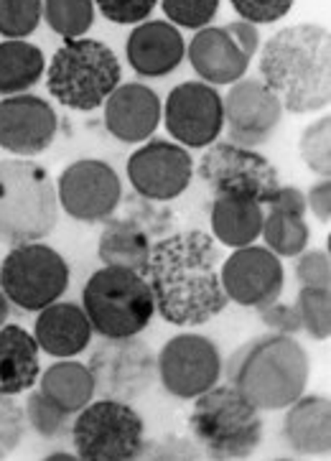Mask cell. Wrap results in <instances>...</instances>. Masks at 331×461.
<instances>
[{
  "label": "cell",
  "instance_id": "obj_33",
  "mask_svg": "<svg viewBox=\"0 0 331 461\" xmlns=\"http://www.w3.org/2000/svg\"><path fill=\"white\" fill-rule=\"evenodd\" d=\"M44 0H0V36L26 39L39 29Z\"/></svg>",
  "mask_w": 331,
  "mask_h": 461
},
{
  "label": "cell",
  "instance_id": "obj_23",
  "mask_svg": "<svg viewBox=\"0 0 331 461\" xmlns=\"http://www.w3.org/2000/svg\"><path fill=\"white\" fill-rule=\"evenodd\" d=\"M283 438L299 456H324L331 448V402L321 395H301L288 405Z\"/></svg>",
  "mask_w": 331,
  "mask_h": 461
},
{
  "label": "cell",
  "instance_id": "obj_40",
  "mask_svg": "<svg viewBox=\"0 0 331 461\" xmlns=\"http://www.w3.org/2000/svg\"><path fill=\"white\" fill-rule=\"evenodd\" d=\"M260 313V321L271 331H278V334H299L301 331V316H299V309L296 303H283V301H271L265 306L257 309Z\"/></svg>",
  "mask_w": 331,
  "mask_h": 461
},
{
  "label": "cell",
  "instance_id": "obj_1",
  "mask_svg": "<svg viewBox=\"0 0 331 461\" xmlns=\"http://www.w3.org/2000/svg\"><path fill=\"white\" fill-rule=\"evenodd\" d=\"M156 313L174 327H199L225 312L229 298L219 278V250L201 230L156 240L148 263Z\"/></svg>",
  "mask_w": 331,
  "mask_h": 461
},
{
  "label": "cell",
  "instance_id": "obj_21",
  "mask_svg": "<svg viewBox=\"0 0 331 461\" xmlns=\"http://www.w3.org/2000/svg\"><path fill=\"white\" fill-rule=\"evenodd\" d=\"M92 334L94 329L87 313L72 301H54L44 306L33 324V337L39 342V349L57 359L76 357L79 352H85L90 347Z\"/></svg>",
  "mask_w": 331,
  "mask_h": 461
},
{
  "label": "cell",
  "instance_id": "obj_34",
  "mask_svg": "<svg viewBox=\"0 0 331 461\" xmlns=\"http://www.w3.org/2000/svg\"><path fill=\"white\" fill-rule=\"evenodd\" d=\"M329 131H331V118H318L317 122H311L306 131L301 133V143H299V153H301V161L317 176L321 179H329L331 174V153H329Z\"/></svg>",
  "mask_w": 331,
  "mask_h": 461
},
{
  "label": "cell",
  "instance_id": "obj_11",
  "mask_svg": "<svg viewBox=\"0 0 331 461\" xmlns=\"http://www.w3.org/2000/svg\"><path fill=\"white\" fill-rule=\"evenodd\" d=\"M87 367L94 380V395L107 401H138L158 377L153 349L138 337L105 339L92 352Z\"/></svg>",
  "mask_w": 331,
  "mask_h": 461
},
{
  "label": "cell",
  "instance_id": "obj_13",
  "mask_svg": "<svg viewBox=\"0 0 331 461\" xmlns=\"http://www.w3.org/2000/svg\"><path fill=\"white\" fill-rule=\"evenodd\" d=\"M57 196L59 207L76 222H105L121 207L122 184L112 166L85 158L61 171Z\"/></svg>",
  "mask_w": 331,
  "mask_h": 461
},
{
  "label": "cell",
  "instance_id": "obj_44",
  "mask_svg": "<svg viewBox=\"0 0 331 461\" xmlns=\"http://www.w3.org/2000/svg\"><path fill=\"white\" fill-rule=\"evenodd\" d=\"M268 209H281V212H291V214H301L306 217V194L296 186H278L275 194L268 199Z\"/></svg>",
  "mask_w": 331,
  "mask_h": 461
},
{
  "label": "cell",
  "instance_id": "obj_24",
  "mask_svg": "<svg viewBox=\"0 0 331 461\" xmlns=\"http://www.w3.org/2000/svg\"><path fill=\"white\" fill-rule=\"evenodd\" d=\"M39 342L23 327L3 324L0 327V393L21 395L36 385L41 365H39Z\"/></svg>",
  "mask_w": 331,
  "mask_h": 461
},
{
  "label": "cell",
  "instance_id": "obj_27",
  "mask_svg": "<svg viewBox=\"0 0 331 461\" xmlns=\"http://www.w3.org/2000/svg\"><path fill=\"white\" fill-rule=\"evenodd\" d=\"M51 401L64 408L69 416L79 413L87 402L94 401V380L87 365L75 359H59L41 375V387Z\"/></svg>",
  "mask_w": 331,
  "mask_h": 461
},
{
  "label": "cell",
  "instance_id": "obj_10",
  "mask_svg": "<svg viewBox=\"0 0 331 461\" xmlns=\"http://www.w3.org/2000/svg\"><path fill=\"white\" fill-rule=\"evenodd\" d=\"M196 174L214 196H242L263 207L281 186L278 168L263 153L229 140L210 143L196 166Z\"/></svg>",
  "mask_w": 331,
  "mask_h": 461
},
{
  "label": "cell",
  "instance_id": "obj_42",
  "mask_svg": "<svg viewBox=\"0 0 331 461\" xmlns=\"http://www.w3.org/2000/svg\"><path fill=\"white\" fill-rule=\"evenodd\" d=\"M306 209L317 217L321 224H329L331 220V181H317L306 194Z\"/></svg>",
  "mask_w": 331,
  "mask_h": 461
},
{
  "label": "cell",
  "instance_id": "obj_2",
  "mask_svg": "<svg viewBox=\"0 0 331 461\" xmlns=\"http://www.w3.org/2000/svg\"><path fill=\"white\" fill-rule=\"evenodd\" d=\"M260 75L278 95L283 110L293 115L329 107V29L317 23H299L273 33L260 54Z\"/></svg>",
  "mask_w": 331,
  "mask_h": 461
},
{
  "label": "cell",
  "instance_id": "obj_16",
  "mask_svg": "<svg viewBox=\"0 0 331 461\" xmlns=\"http://www.w3.org/2000/svg\"><path fill=\"white\" fill-rule=\"evenodd\" d=\"M194 161L181 143L153 138L128 158V179L138 196L151 202H171L189 189Z\"/></svg>",
  "mask_w": 331,
  "mask_h": 461
},
{
  "label": "cell",
  "instance_id": "obj_14",
  "mask_svg": "<svg viewBox=\"0 0 331 461\" xmlns=\"http://www.w3.org/2000/svg\"><path fill=\"white\" fill-rule=\"evenodd\" d=\"M164 125L183 149H207L225 131L222 95L207 82H183L166 97Z\"/></svg>",
  "mask_w": 331,
  "mask_h": 461
},
{
  "label": "cell",
  "instance_id": "obj_3",
  "mask_svg": "<svg viewBox=\"0 0 331 461\" xmlns=\"http://www.w3.org/2000/svg\"><path fill=\"white\" fill-rule=\"evenodd\" d=\"M225 372L229 385L257 411H286L306 393L311 359L291 334L271 331L242 344Z\"/></svg>",
  "mask_w": 331,
  "mask_h": 461
},
{
  "label": "cell",
  "instance_id": "obj_20",
  "mask_svg": "<svg viewBox=\"0 0 331 461\" xmlns=\"http://www.w3.org/2000/svg\"><path fill=\"white\" fill-rule=\"evenodd\" d=\"M125 57L140 77H166L186 57V44L179 29L168 21H143L128 36Z\"/></svg>",
  "mask_w": 331,
  "mask_h": 461
},
{
  "label": "cell",
  "instance_id": "obj_35",
  "mask_svg": "<svg viewBox=\"0 0 331 461\" xmlns=\"http://www.w3.org/2000/svg\"><path fill=\"white\" fill-rule=\"evenodd\" d=\"M168 23H174L176 29L199 31L210 26L217 15L219 0H158Z\"/></svg>",
  "mask_w": 331,
  "mask_h": 461
},
{
  "label": "cell",
  "instance_id": "obj_17",
  "mask_svg": "<svg viewBox=\"0 0 331 461\" xmlns=\"http://www.w3.org/2000/svg\"><path fill=\"white\" fill-rule=\"evenodd\" d=\"M219 278L229 301L260 309L283 294L286 270L281 258L265 245H245L235 248L225 266H219Z\"/></svg>",
  "mask_w": 331,
  "mask_h": 461
},
{
  "label": "cell",
  "instance_id": "obj_6",
  "mask_svg": "<svg viewBox=\"0 0 331 461\" xmlns=\"http://www.w3.org/2000/svg\"><path fill=\"white\" fill-rule=\"evenodd\" d=\"M122 67L115 51L97 39H67L46 67L49 95L79 113L97 110L121 85Z\"/></svg>",
  "mask_w": 331,
  "mask_h": 461
},
{
  "label": "cell",
  "instance_id": "obj_19",
  "mask_svg": "<svg viewBox=\"0 0 331 461\" xmlns=\"http://www.w3.org/2000/svg\"><path fill=\"white\" fill-rule=\"evenodd\" d=\"M161 97L140 85H118L105 100V128L121 143H146L161 122Z\"/></svg>",
  "mask_w": 331,
  "mask_h": 461
},
{
  "label": "cell",
  "instance_id": "obj_39",
  "mask_svg": "<svg viewBox=\"0 0 331 461\" xmlns=\"http://www.w3.org/2000/svg\"><path fill=\"white\" fill-rule=\"evenodd\" d=\"M296 0H232V8L242 21L250 23H275L291 14Z\"/></svg>",
  "mask_w": 331,
  "mask_h": 461
},
{
  "label": "cell",
  "instance_id": "obj_29",
  "mask_svg": "<svg viewBox=\"0 0 331 461\" xmlns=\"http://www.w3.org/2000/svg\"><path fill=\"white\" fill-rule=\"evenodd\" d=\"M260 238L265 240V248L278 258H296V255L306 250L311 230L306 224V217H301V214L268 209L265 217H263Z\"/></svg>",
  "mask_w": 331,
  "mask_h": 461
},
{
  "label": "cell",
  "instance_id": "obj_41",
  "mask_svg": "<svg viewBox=\"0 0 331 461\" xmlns=\"http://www.w3.org/2000/svg\"><path fill=\"white\" fill-rule=\"evenodd\" d=\"M151 451H143L140 456H148V459H196L199 451L192 441H183V438H166L161 444H153Z\"/></svg>",
  "mask_w": 331,
  "mask_h": 461
},
{
  "label": "cell",
  "instance_id": "obj_46",
  "mask_svg": "<svg viewBox=\"0 0 331 461\" xmlns=\"http://www.w3.org/2000/svg\"><path fill=\"white\" fill-rule=\"evenodd\" d=\"M79 459L76 454H67V451H57V454H49L46 456V461H75Z\"/></svg>",
  "mask_w": 331,
  "mask_h": 461
},
{
  "label": "cell",
  "instance_id": "obj_18",
  "mask_svg": "<svg viewBox=\"0 0 331 461\" xmlns=\"http://www.w3.org/2000/svg\"><path fill=\"white\" fill-rule=\"evenodd\" d=\"M59 118L54 107L33 95L0 100V149L15 156H39L57 138Z\"/></svg>",
  "mask_w": 331,
  "mask_h": 461
},
{
  "label": "cell",
  "instance_id": "obj_5",
  "mask_svg": "<svg viewBox=\"0 0 331 461\" xmlns=\"http://www.w3.org/2000/svg\"><path fill=\"white\" fill-rule=\"evenodd\" d=\"M189 429L210 459H247L263 441V411L235 387L217 385L196 395Z\"/></svg>",
  "mask_w": 331,
  "mask_h": 461
},
{
  "label": "cell",
  "instance_id": "obj_7",
  "mask_svg": "<svg viewBox=\"0 0 331 461\" xmlns=\"http://www.w3.org/2000/svg\"><path fill=\"white\" fill-rule=\"evenodd\" d=\"M82 309L103 339L138 337L156 316L148 278L128 268L105 266L92 273L82 291Z\"/></svg>",
  "mask_w": 331,
  "mask_h": 461
},
{
  "label": "cell",
  "instance_id": "obj_43",
  "mask_svg": "<svg viewBox=\"0 0 331 461\" xmlns=\"http://www.w3.org/2000/svg\"><path fill=\"white\" fill-rule=\"evenodd\" d=\"M222 29L232 36V41L240 46V51L247 59L255 57V51L260 49V33H257L255 23H250V21H235V23H227Z\"/></svg>",
  "mask_w": 331,
  "mask_h": 461
},
{
  "label": "cell",
  "instance_id": "obj_45",
  "mask_svg": "<svg viewBox=\"0 0 331 461\" xmlns=\"http://www.w3.org/2000/svg\"><path fill=\"white\" fill-rule=\"evenodd\" d=\"M8 316H11V301H8V296H5L3 288H0V327L8 321Z\"/></svg>",
  "mask_w": 331,
  "mask_h": 461
},
{
  "label": "cell",
  "instance_id": "obj_32",
  "mask_svg": "<svg viewBox=\"0 0 331 461\" xmlns=\"http://www.w3.org/2000/svg\"><path fill=\"white\" fill-rule=\"evenodd\" d=\"M296 309L301 316V329H306L314 339L324 342L331 334V294L329 288H309L301 285Z\"/></svg>",
  "mask_w": 331,
  "mask_h": 461
},
{
  "label": "cell",
  "instance_id": "obj_4",
  "mask_svg": "<svg viewBox=\"0 0 331 461\" xmlns=\"http://www.w3.org/2000/svg\"><path fill=\"white\" fill-rule=\"evenodd\" d=\"M59 220L57 184L33 161H0V242L23 245L51 235Z\"/></svg>",
  "mask_w": 331,
  "mask_h": 461
},
{
  "label": "cell",
  "instance_id": "obj_15",
  "mask_svg": "<svg viewBox=\"0 0 331 461\" xmlns=\"http://www.w3.org/2000/svg\"><path fill=\"white\" fill-rule=\"evenodd\" d=\"M227 140L245 149H257L271 140L283 120V104L278 95L253 77H242L222 97Z\"/></svg>",
  "mask_w": 331,
  "mask_h": 461
},
{
  "label": "cell",
  "instance_id": "obj_25",
  "mask_svg": "<svg viewBox=\"0 0 331 461\" xmlns=\"http://www.w3.org/2000/svg\"><path fill=\"white\" fill-rule=\"evenodd\" d=\"M153 238L133 214L110 220L97 242V255L105 266L128 268L148 276Z\"/></svg>",
  "mask_w": 331,
  "mask_h": 461
},
{
  "label": "cell",
  "instance_id": "obj_8",
  "mask_svg": "<svg viewBox=\"0 0 331 461\" xmlns=\"http://www.w3.org/2000/svg\"><path fill=\"white\" fill-rule=\"evenodd\" d=\"M76 456L85 461L140 459L146 447V423L130 402H87L72 423Z\"/></svg>",
  "mask_w": 331,
  "mask_h": 461
},
{
  "label": "cell",
  "instance_id": "obj_36",
  "mask_svg": "<svg viewBox=\"0 0 331 461\" xmlns=\"http://www.w3.org/2000/svg\"><path fill=\"white\" fill-rule=\"evenodd\" d=\"M94 5L118 26H138L153 14L158 0H94Z\"/></svg>",
  "mask_w": 331,
  "mask_h": 461
},
{
  "label": "cell",
  "instance_id": "obj_37",
  "mask_svg": "<svg viewBox=\"0 0 331 461\" xmlns=\"http://www.w3.org/2000/svg\"><path fill=\"white\" fill-rule=\"evenodd\" d=\"M26 416L11 395L0 393V459H5L23 438Z\"/></svg>",
  "mask_w": 331,
  "mask_h": 461
},
{
  "label": "cell",
  "instance_id": "obj_38",
  "mask_svg": "<svg viewBox=\"0 0 331 461\" xmlns=\"http://www.w3.org/2000/svg\"><path fill=\"white\" fill-rule=\"evenodd\" d=\"M296 278L309 288H329L331 263L324 250H303L296 255Z\"/></svg>",
  "mask_w": 331,
  "mask_h": 461
},
{
  "label": "cell",
  "instance_id": "obj_31",
  "mask_svg": "<svg viewBox=\"0 0 331 461\" xmlns=\"http://www.w3.org/2000/svg\"><path fill=\"white\" fill-rule=\"evenodd\" d=\"M23 416L29 420V426L39 436L44 438H59L67 431H72L69 426V413L59 408L57 402L46 395L44 390H33L26 398V408H23Z\"/></svg>",
  "mask_w": 331,
  "mask_h": 461
},
{
  "label": "cell",
  "instance_id": "obj_26",
  "mask_svg": "<svg viewBox=\"0 0 331 461\" xmlns=\"http://www.w3.org/2000/svg\"><path fill=\"white\" fill-rule=\"evenodd\" d=\"M265 209L242 196H214L211 204V232L227 248H245L260 238Z\"/></svg>",
  "mask_w": 331,
  "mask_h": 461
},
{
  "label": "cell",
  "instance_id": "obj_12",
  "mask_svg": "<svg viewBox=\"0 0 331 461\" xmlns=\"http://www.w3.org/2000/svg\"><path fill=\"white\" fill-rule=\"evenodd\" d=\"M156 367L158 380L168 395L181 401H194L196 395L207 393L219 383L225 362L211 339L183 331L164 344V349L156 355Z\"/></svg>",
  "mask_w": 331,
  "mask_h": 461
},
{
  "label": "cell",
  "instance_id": "obj_28",
  "mask_svg": "<svg viewBox=\"0 0 331 461\" xmlns=\"http://www.w3.org/2000/svg\"><path fill=\"white\" fill-rule=\"evenodd\" d=\"M46 72L44 51L23 39H8L0 44V95H23Z\"/></svg>",
  "mask_w": 331,
  "mask_h": 461
},
{
  "label": "cell",
  "instance_id": "obj_9",
  "mask_svg": "<svg viewBox=\"0 0 331 461\" xmlns=\"http://www.w3.org/2000/svg\"><path fill=\"white\" fill-rule=\"evenodd\" d=\"M0 288L13 306L41 312L69 288V266L41 240L13 245L0 263Z\"/></svg>",
  "mask_w": 331,
  "mask_h": 461
},
{
  "label": "cell",
  "instance_id": "obj_22",
  "mask_svg": "<svg viewBox=\"0 0 331 461\" xmlns=\"http://www.w3.org/2000/svg\"><path fill=\"white\" fill-rule=\"evenodd\" d=\"M186 57L199 79L211 87L237 82L250 67V59L222 26H204L196 31L194 39L186 46Z\"/></svg>",
  "mask_w": 331,
  "mask_h": 461
},
{
  "label": "cell",
  "instance_id": "obj_30",
  "mask_svg": "<svg viewBox=\"0 0 331 461\" xmlns=\"http://www.w3.org/2000/svg\"><path fill=\"white\" fill-rule=\"evenodd\" d=\"M41 15L46 26L64 41L82 39L94 21V0H44Z\"/></svg>",
  "mask_w": 331,
  "mask_h": 461
}]
</instances>
